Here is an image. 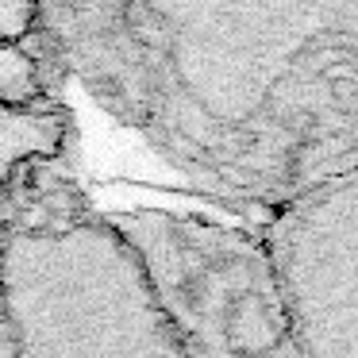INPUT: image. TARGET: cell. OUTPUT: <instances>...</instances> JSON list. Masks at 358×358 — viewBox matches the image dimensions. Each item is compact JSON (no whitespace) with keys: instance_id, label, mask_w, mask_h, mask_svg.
Returning <instances> with one entry per match:
<instances>
[{"instance_id":"7a4b0ae2","label":"cell","mask_w":358,"mask_h":358,"mask_svg":"<svg viewBox=\"0 0 358 358\" xmlns=\"http://www.w3.org/2000/svg\"><path fill=\"white\" fill-rule=\"evenodd\" d=\"M0 301L8 358H185L104 220L4 231Z\"/></svg>"},{"instance_id":"ba28073f","label":"cell","mask_w":358,"mask_h":358,"mask_svg":"<svg viewBox=\"0 0 358 358\" xmlns=\"http://www.w3.org/2000/svg\"><path fill=\"white\" fill-rule=\"evenodd\" d=\"M0 247H4V227H0ZM0 358H8V331H4V301H0Z\"/></svg>"},{"instance_id":"3957f363","label":"cell","mask_w":358,"mask_h":358,"mask_svg":"<svg viewBox=\"0 0 358 358\" xmlns=\"http://www.w3.org/2000/svg\"><path fill=\"white\" fill-rule=\"evenodd\" d=\"M101 220L131 250L185 358H301L262 231L173 208H127Z\"/></svg>"},{"instance_id":"5b68a950","label":"cell","mask_w":358,"mask_h":358,"mask_svg":"<svg viewBox=\"0 0 358 358\" xmlns=\"http://www.w3.org/2000/svg\"><path fill=\"white\" fill-rule=\"evenodd\" d=\"M66 143V124L58 112L27 104V108H4L0 104V185H8L12 173L24 162L55 158Z\"/></svg>"},{"instance_id":"52a82bcc","label":"cell","mask_w":358,"mask_h":358,"mask_svg":"<svg viewBox=\"0 0 358 358\" xmlns=\"http://www.w3.org/2000/svg\"><path fill=\"white\" fill-rule=\"evenodd\" d=\"M39 0H0V43H20L35 27Z\"/></svg>"},{"instance_id":"8992f818","label":"cell","mask_w":358,"mask_h":358,"mask_svg":"<svg viewBox=\"0 0 358 358\" xmlns=\"http://www.w3.org/2000/svg\"><path fill=\"white\" fill-rule=\"evenodd\" d=\"M43 93L39 66L20 43H0V104L4 108H27Z\"/></svg>"},{"instance_id":"277c9868","label":"cell","mask_w":358,"mask_h":358,"mask_svg":"<svg viewBox=\"0 0 358 358\" xmlns=\"http://www.w3.org/2000/svg\"><path fill=\"white\" fill-rule=\"evenodd\" d=\"M262 239L301 358H358V170L278 208Z\"/></svg>"},{"instance_id":"6da1fadb","label":"cell","mask_w":358,"mask_h":358,"mask_svg":"<svg viewBox=\"0 0 358 358\" xmlns=\"http://www.w3.org/2000/svg\"><path fill=\"white\" fill-rule=\"evenodd\" d=\"M185 170L273 212L358 170V0H131Z\"/></svg>"}]
</instances>
